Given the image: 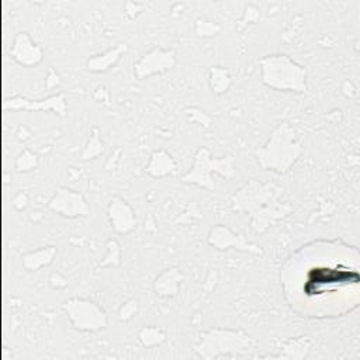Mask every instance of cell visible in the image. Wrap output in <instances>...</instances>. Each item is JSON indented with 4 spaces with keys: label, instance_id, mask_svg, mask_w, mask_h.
Instances as JSON below:
<instances>
[{
    "label": "cell",
    "instance_id": "obj_1",
    "mask_svg": "<svg viewBox=\"0 0 360 360\" xmlns=\"http://www.w3.org/2000/svg\"><path fill=\"white\" fill-rule=\"evenodd\" d=\"M360 256L340 239H316L297 249L281 269L287 304L302 316H342L359 304Z\"/></svg>",
    "mask_w": 360,
    "mask_h": 360
}]
</instances>
